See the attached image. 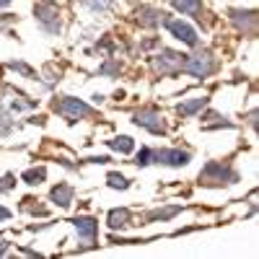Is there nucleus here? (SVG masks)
Returning <instances> with one entry per match:
<instances>
[{
    "mask_svg": "<svg viewBox=\"0 0 259 259\" xmlns=\"http://www.w3.org/2000/svg\"><path fill=\"white\" fill-rule=\"evenodd\" d=\"M135 21H138L140 26H145V29H156V26H161V24H166V21H168V13H163L158 8H150V6H140Z\"/></svg>",
    "mask_w": 259,
    "mask_h": 259,
    "instance_id": "9b49d317",
    "label": "nucleus"
},
{
    "mask_svg": "<svg viewBox=\"0 0 259 259\" xmlns=\"http://www.w3.org/2000/svg\"><path fill=\"white\" fill-rule=\"evenodd\" d=\"M106 145H109L112 150H117V153H133V148H135V143H133V138H127V135H119V138H112V140H106Z\"/></svg>",
    "mask_w": 259,
    "mask_h": 259,
    "instance_id": "f3484780",
    "label": "nucleus"
},
{
    "mask_svg": "<svg viewBox=\"0 0 259 259\" xmlns=\"http://www.w3.org/2000/svg\"><path fill=\"white\" fill-rule=\"evenodd\" d=\"M182 212V205H168V207H156L145 212V223H156V221H171L174 215Z\"/></svg>",
    "mask_w": 259,
    "mask_h": 259,
    "instance_id": "4468645a",
    "label": "nucleus"
},
{
    "mask_svg": "<svg viewBox=\"0 0 259 259\" xmlns=\"http://www.w3.org/2000/svg\"><path fill=\"white\" fill-rule=\"evenodd\" d=\"M73 197H75V189H73L70 184H57V187H52V192H50V200H52L57 207H62V210H68V207L73 205Z\"/></svg>",
    "mask_w": 259,
    "mask_h": 259,
    "instance_id": "f8f14e48",
    "label": "nucleus"
},
{
    "mask_svg": "<svg viewBox=\"0 0 259 259\" xmlns=\"http://www.w3.org/2000/svg\"><path fill=\"white\" fill-rule=\"evenodd\" d=\"M192 161V153L189 150H182V148H150V163H158V166H171V168H182Z\"/></svg>",
    "mask_w": 259,
    "mask_h": 259,
    "instance_id": "423d86ee",
    "label": "nucleus"
},
{
    "mask_svg": "<svg viewBox=\"0 0 259 259\" xmlns=\"http://www.w3.org/2000/svg\"><path fill=\"white\" fill-rule=\"evenodd\" d=\"M21 179H24L29 187H36V184H41L47 179V168H29V171H24V174H21Z\"/></svg>",
    "mask_w": 259,
    "mask_h": 259,
    "instance_id": "a211bd4d",
    "label": "nucleus"
},
{
    "mask_svg": "<svg viewBox=\"0 0 259 259\" xmlns=\"http://www.w3.org/2000/svg\"><path fill=\"white\" fill-rule=\"evenodd\" d=\"M119 70H122V65H119V60L109 57V60H106V62L101 65V68L96 70V75H106V78H109V75H119Z\"/></svg>",
    "mask_w": 259,
    "mask_h": 259,
    "instance_id": "6ab92c4d",
    "label": "nucleus"
},
{
    "mask_svg": "<svg viewBox=\"0 0 259 259\" xmlns=\"http://www.w3.org/2000/svg\"><path fill=\"white\" fill-rule=\"evenodd\" d=\"M236 182H239V174L223 161H210L200 171V184H205V187H226V184H236Z\"/></svg>",
    "mask_w": 259,
    "mask_h": 259,
    "instance_id": "f257e3e1",
    "label": "nucleus"
},
{
    "mask_svg": "<svg viewBox=\"0 0 259 259\" xmlns=\"http://www.w3.org/2000/svg\"><path fill=\"white\" fill-rule=\"evenodd\" d=\"M8 218H11V210L0 205V223H3V221H8Z\"/></svg>",
    "mask_w": 259,
    "mask_h": 259,
    "instance_id": "a878e982",
    "label": "nucleus"
},
{
    "mask_svg": "<svg viewBox=\"0 0 259 259\" xmlns=\"http://www.w3.org/2000/svg\"><path fill=\"white\" fill-rule=\"evenodd\" d=\"M231 21L236 24V29H239L244 36H256V13L254 11H239V8H233L231 11Z\"/></svg>",
    "mask_w": 259,
    "mask_h": 259,
    "instance_id": "9d476101",
    "label": "nucleus"
},
{
    "mask_svg": "<svg viewBox=\"0 0 259 259\" xmlns=\"http://www.w3.org/2000/svg\"><path fill=\"white\" fill-rule=\"evenodd\" d=\"M8 68H11V70H16V73H21V75L29 78V80H36V70H34V68H29L26 62H11Z\"/></svg>",
    "mask_w": 259,
    "mask_h": 259,
    "instance_id": "4be33fe9",
    "label": "nucleus"
},
{
    "mask_svg": "<svg viewBox=\"0 0 259 259\" xmlns=\"http://www.w3.org/2000/svg\"><path fill=\"white\" fill-rule=\"evenodd\" d=\"M205 106H207V96H197V99H189V101L179 104L177 106V114L179 117H194L197 112H202Z\"/></svg>",
    "mask_w": 259,
    "mask_h": 259,
    "instance_id": "2eb2a0df",
    "label": "nucleus"
},
{
    "mask_svg": "<svg viewBox=\"0 0 259 259\" xmlns=\"http://www.w3.org/2000/svg\"><path fill=\"white\" fill-rule=\"evenodd\" d=\"M11 130H13V122H11V114H8V109H6V106H3V104H0V138H3V135H8V133H11Z\"/></svg>",
    "mask_w": 259,
    "mask_h": 259,
    "instance_id": "412c9836",
    "label": "nucleus"
},
{
    "mask_svg": "<svg viewBox=\"0 0 259 259\" xmlns=\"http://www.w3.org/2000/svg\"><path fill=\"white\" fill-rule=\"evenodd\" d=\"M52 109L68 122V124H75V122H80V119H85V117H91L94 114V109L85 101H80V99H75V96H62V99H55L52 101Z\"/></svg>",
    "mask_w": 259,
    "mask_h": 259,
    "instance_id": "f03ea898",
    "label": "nucleus"
},
{
    "mask_svg": "<svg viewBox=\"0 0 259 259\" xmlns=\"http://www.w3.org/2000/svg\"><path fill=\"white\" fill-rule=\"evenodd\" d=\"M8 246H11V244H8V241H0V256H3V254H6V251H8Z\"/></svg>",
    "mask_w": 259,
    "mask_h": 259,
    "instance_id": "bb28decb",
    "label": "nucleus"
},
{
    "mask_svg": "<svg viewBox=\"0 0 259 259\" xmlns=\"http://www.w3.org/2000/svg\"><path fill=\"white\" fill-rule=\"evenodd\" d=\"M163 26L171 31V36H174V39H179L182 45H187V47H197V45H200L197 31H194L187 21H182V18H168Z\"/></svg>",
    "mask_w": 259,
    "mask_h": 259,
    "instance_id": "6e6552de",
    "label": "nucleus"
},
{
    "mask_svg": "<svg viewBox=\"0 0 259 259\" xmlns=\"http://www.w3.org/2000/svg\"><path fill=\"white\" fill-rule=\"evenodd\" d=\"M135 166H150V148H140V153L135 156Z\"/></svg>",
    "mask_w": 259,
    "mask_h": 259,
    "instance_id": "393cba45",
    "label": "nucleus"
},
{
    "mask_svg": "<svg viewBox=\"0 0 259 259\" xmlns=\"http://www.w3.org/2000/svg\"><path fill=\"white\" fill-rule=\"evenodd\" d=\"M171 6L187 16H194L197 21H202V0H171Z\"/></svg>",
    "mask_w": 259,
    "mask_h": 259,
    "instance_id": "dca6fc26",
    "label": "nucleus"
},
{
    "mask_svg": "<svg viewBox=\"0 0 259 259\" xmlns=\"http://www.w3.org/2000/svg\"><path fill=\"white\" fill-rule=\"evenodd\" d=\"M182 73L192 75V78H210L215 73V57L210 50H200L194 55H184V62H182Z\"/></svg>",
    "mask_w": 259,
    "mask_h": 259,
    "instance_id": "7ed1b4c3",
    "label": "nucleus"
},
{
    "mask_svg": "<svg viewBox=\"0 0 259 259\" xmlns=\"http://www.w3.org/2000/svg\"><path fill=\"white\" fill-rule=\"evenodd\" d=\"M8 3H11V0H0V8H6Z\"/></svg>",
    "mask_w": 259,
    "mask_h": 259,
    "instance_id": "cd10ccee",
    "label": "nucleus"
},
{
    "mask_svg": "<svg viewBox=\"0 0 259 259\" xmlns=\"http://www.w3.org/2000/svg\"><path fill=\"white\" fill-rule=\"evenodd\" d=\"M34 16H36V24L41 26V31L47 34H60L62 24H60V11L52 0H39L34 6Z\"/></svg>",
    "mask_w": 259,
    "mask_h": 259,
    "instance_id": "39448f33",
    "label": "nucleus"
},
{
    "mask_svg": "<svg viewBox=\"0 0 259 259\" xmlns=\"http://www.w3.org/2000/svg\"><path fill=\"white\" fill-rule=\"evenodd\" d=\"M80 3L89 8V11H94V13H99V11H106L112 6V0H80Z\"/></svg>",
    "mask_w": 259,
    "mask_h": 259,
    "instance_id": "5701e85b",
    "label": "nucleus"
},
{
    "mask_svg": "<svg viewBox=\"0 0 259 259\" xmlns=\"http://www.w3.org/2000/svg\"><path fill=\"white\" fill-rule=\"evenodd\" d=\"M73 226L78 231V236L85 241V249L96 246V239H99V221L91 218V215H78V218H73Z\"/></svg>",
    "mask_w": 259,
    "mask_h": 259,
    "instance_id": "1a4fd4ad",
    "label": "nucleus"
},
{
    "mask_svg": "<svg viewBox=\"0 0 259 259\" xmlns=\"http://www.w3.org/2000/svg\"><path fill=\"white\" fill-rule=\"evenodd\" d=\"M16 187V177L13 174H6V177H0V194H6Z\"/></svg>",
    "mask_w": 259,
    "mask_h": 259,
    "instance_id": "b1692460",
    "label": "nucleus"
},
{
    "mask_svg": "<svg viewBox=\"0 0 259 259\" xmlns=\"http://www.w3.org/2000/svg\"><path fill=\"white\" fill-rule=\"evenodd\" d=\"M133 124L148 130V133H153V135H163L166 133V124H163L156 106H143V109H138L133 114Z\"/></svg>",
    "mask_w": 259,
    "mask_h": 259,
    "instance_id": "0eeeda50",
    "label": "nucleus"
},
{
    "mask_svg": "<svg viewBox=\"0 0 259 259\" xmlns=\"http://www.w3.org/2000/svg\"><path fill=\"white\" fill-rule=\"evenodd\" d=\"M130 221H133V215H130L127 207H114V210H109V215H106V223H109L112 231H117V228H119V231L127 228Z\"/></svg>",
    "mask_w": 259,
    "mask_h": 259,
    "instance_id": "ddd939ff",
    "label": "nucleus"
},
{
    "mask_svg": "<svg viewBox=\"0 0 259 259\" xmlns=\"http://www.w3.org/2000/svg\"><path fill=\"white\" fill-rule=\"evenodd\" d=\"M106 184H109L112 189H130V179L117 174V171H112V174H106Z\"/></svg>",
    "mask_w": 259,
    "mask_h": 259,
    "instance_id": "aec40b11",
    "label": "nucleus"
},
{
    "mask_svg": "<svg viewBox=\"0 0 259 259\" xmlns=\"http://www.w3.org/2000/svg\"><path fill=\"white\" fill-rule=\"evenodd\" d=\"M182 62H184V55L174 52V50H161L150 65H153V73L156 75H163V78H174L182 73Z\"/></svg>",
    "mask_w": 259,
    "mask_h": 259,
    "instance_id": "20e7f679",
    "label": "nucleus"
}]
</instances>
